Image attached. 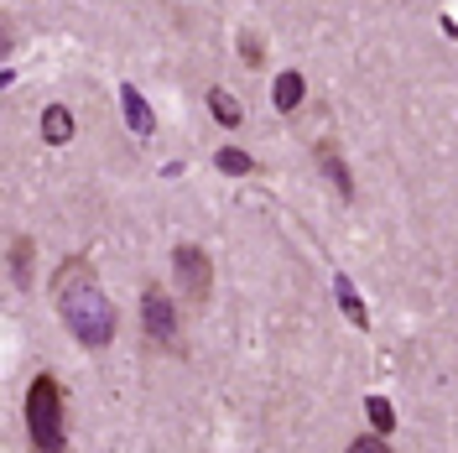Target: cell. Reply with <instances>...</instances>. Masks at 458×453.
Returning a JSON list of instances; mask_svg holds the SVG:
<instances>
[{
  "label": "cell",
  "instance_id": "cell-12",
  "mask_svg": "<svg viewBox=\"0 0 458 453\" xmlns=\"http://www.w3.org/2000/svg\"><path fill=\"white\" fill-rule=\"evenodd\" d=\"M214 167L225 172V177H250V172H256V157H250V151H234V146H225V151L214 157Z\"/></svg>",
  "mask_w": 458,
  "mask_h": 453
},
{
  "label": "cell",
  "instance_id": "cell-1",
  "mask_svg": "<svg viewBox=\"0 0 458 453\" xmlns=\"http://www.w3.org/2000/svg\"><path fill=\"white\" fill-rule=\"evenodd\" d=\"M53 292H57V308H63L68 334L84 344V349H105L114 339V303L99 292V282L89 277L84 261H63Z\"/></svg>",
  "mask_w": 458,
  "mask_h": 453
},
{
  "label": "cell",
  "instance_id": "cell-7",
  "mask_svg": "<svg viewBox=\"0 0 458 453\" xmlns=\"http://www.w3.org/2000/svg\"><path fill=\"white\" fill-rule=\"evenodd\" d=\"M73 131H79V120H73L68 105H47V110H42V141L47 146H68Z\"/></svg>",
  "mask_w": 458,
  "mask_h": 453
},
{
  "label": "cell",
  "instance_id": "cell-6",
  "mask_svg": "<svg viewBox=\"0 0 458 453\" xmlns=\"http://www.w3.org/2000/svg\"><path fill=\"white\" fill-rule=\"evenodd\" d=\"M120 105H125V125H131L136 136H151V131H157V115H151V105L141 99L136 84H120Z\"/></svg>",
  "mask_w": 458,
  "mask_h": 453
},
{
  "label": "cell",
  "instance_id": "cell-14",
  "mask_svg": "<svg viewBox=\"0 0 458 453\" xmlns=\"http://www.w3.org/2000/svg\"><path fill=\"white\" fill-rule=\"evenodd\" d=\"M240 57H245L250 68H260V57H266V47H260V37H240Z\"/></svg>",
  "mask_w": 458,
  "mask_h": 453
},
{
  "label": "cell",
  "instance_id": "cell-11",
  "mask_svg": "<svg viewBox=\"0 0 458 453\" xmlns=\"http://www.w3.org/2000/svg\"><path fill=\"white\" fill-rule=\"evenodd\" d=\"M208 110H214V120H219V125H229V131H234V125L245 120V110H240V99H234L229 89H208Z\"/></svg>",
  "mask_w": 458,
  "mask_h": 453
},
{
  "label": "cell",
  "instance_id": "cell-3",
  "mask_svg": "<svg viewBox=\"0 0 458 453\" xmlns=\"http://www.w3.org/2000/svg\"><path fill=\"white\" fill-rule=\"evenodd\" d=\"M141 329L151 344H162V349H182V323H177V308H172V297L162 286H146L141 292Z\"/></svg>",
  "mask_w": 458,
  "mask_h": 453
},
{
  "label": "cell",
  "instance_id": "cell-4",
  "mask_svg": "<svg viewBox=\"0 0 458 453\" xmlns=\"http://www.w3.org/2000/svg\"><path fill=\"white\" fill-rule=\"evenodd\" d=\"M172 271H177V286H182V297L188 303H208V292H214V266H208V255L199 245H177L172 251Z\"/></svg>",
  "mask_w": 458,
  "mask_h": 453
},
{
  "label": "cell",
  "instance_id": "cell-10",
  "mask_svg": "<svg viewBox=\"0 0 458 453\" xmlns=\"http://www.w3.org/2000/svg\"><path fill=\"white\" fill-rule=\"evenodd\" d=\"M302 94H308V79H302L297 68H286L282 79H276V89H271V105H276L282 115H292L297 105H302Z\"/></svg>",
  "mask_w": 458,
  "mask_h": 453
},
{
  "label": "cell",
  "instance_id": "cell-9",
  "mask_svg": "<svg viewBox=\"0 0 458 453\" xmlns=\"http://www.w3.org/2000/svg\"><path fill=\"white\" fill-rule=\"evenodd\" d=\"M334 297H339V308H344V318L354 323V329H370V308H365V297L354 292V282L344 277V271H334Z\"/></svg>",
  "mask_w": 458,
  "mask_h": 453
},
{
  "label": "cell",
  "instance_id": "cell-2",
  "mask_svg": "<svg viewBox=\"0 0 458 453\" xmlns=\"http://www.w3.org/2000/svg\"><path fill=\"white\" fill-rule=\"evenodd\" d=\"M27 432H31V449L57 453L68 438H63V386L53 375H37L27 386Z\"/></svg>",
  "mask_w": 458,
  "mask_h": 453
},
{
  "label": "cell",
  "instance_id": "cell-13",
  "mask_svg": "<svg viewBox=\"0 0 458 453\" xmlns=\"http://www.w3.org/2000/svg\"><path fill=\"white\" fill-rule=\"evenodd\" d=\"M365 417H370L375 432H396V406L386 397H365Z\"/></svg>",
  "mask_w": 458,
  "mask_h": 453
},
{
  "label": "cell",
  "instance_id": "cell-8",
  "mask_svg": "<svg viewBox=\"0 0 458 453\" xmlns=\"http://www.w3.org/2000/svg\"><path fill=\"white\" fill-rule=\"evenodd\" d=\"M318 167H323V177L334 183V193L339 199H354V177H349V167H344V157H339V146H318Z\"/></svg>",
  "mask_w": 458,
  "mask_h": 453
},
{
  "label": "cell",
  "instance_id": "cell-5",
  "mask_svg": "<svg viewBox=\"0 0 458 453\" xmlns=\"http://www.w3.org/2000/svg\"><path fill=\"white\" fill-rule=\"evenodd\" d=\"M5 261H11V282H16V286H31L37 240H31V235H11V240H5Z\"/></svg>",
  "mask_w": 458,
  "mask_h": 453
}]
</instances>
